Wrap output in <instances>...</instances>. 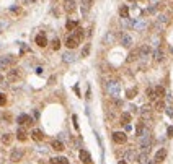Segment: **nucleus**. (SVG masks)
I'll return each mask as SVG.
<instances>
[{"label": "nucleus", "mask_w": 173, "mask_h": 164, "mask_svg": "<svg viewBox=\"0 0 173 164\" xmlns=\"http://www.w3.org/2000/svg\"><path fill=\"white\" fill-rule=\"evenodd\" d=\"M106 91H108V94L111 96V98H118L121 93V83L116 80H111L106 83Z\"/></svg>", "instance_id": "obj_1"}, {"label": "nucleus", "mask_w": 173, "mask_h": 164, "mask_svg": "<svg viewBox=\"0 0 173 164\" xmlns=\"http://www.w3.org/2000/svg\"><path fill=\"white\" fill-rule=\"evenodd\" d=\"M167 25H168V18L165 16V15H159V18L155 20V25H154V28H155L157 33L163 31V29L167 28Z\"/></svg>", "instance_id": "obj_2"}, {"label": "nucleus", "mask_w": 173, "mask_h": 164, "mask_svg": "<svg viewBox=\"0 0 173 164\" xmlns=\"http://www.w3.org/2000/svg\"><path fill=\"white\" fill-rule=\"evenodd\" d=\"M139 143H141V148L144 151H149V148L152 146V135L150 133H145L139 138Z\"/></svg>", "instance_id": "obj_3"}, {"label": "nucleus", "mask_w": 173, "mask_h": 164, "mask_svg": "<svg viewBox=\"0 0 173 164\" xmlns=\"http://www.w3.org/2000/svg\"><path fill=\"white\" fill-rule=\"evenodd\" d=\"M17 57L15 55H2L0 57V70H7L11 63H15Z\"/></svg>", "instance_id": "obj_4"}, {"label": "nucleus", "mask_w": 173, "mask_h": 164, "mask_svg": "<svg viewBox=\"0 0 173 164\" xmlns=\"http://www.w3.org/2000/svg\"><path fill=\"white\" fill-rule=\"evenodd\" d=\"M23 154H25L23 148H13L11 153H10V161H11V163H18V161H21Z\"/></svg>", "instance_id": "obj_5"}, {"label": "nucleus", "mask_w": 173, "mask_h": 164, "mask_svg": "<svg viewBox=\"0 0 173 164\" xmlns=\"http://www.w3.org/2000/svg\"><path fill=\"white\" fill-rule=\"evenodd\" d=\"M141 119L149 122V120H152V107L150 106H142L141 107Z\"/></svg>", "instance_id": "obj_6"}, {"label": "nucleus", "mask_w": 173, "mask_h": 164, "mask_svg": "<svg viewBox=\"0 0 173 164\" xmlns=\"http://www.w3.org/2000/svg\"><path fill=\"white\" fill-rule=\"evenodd\" d=\"M147 26H149V23H147L145 18H137V20H134V23H132V28H134L136 31H144Z\"/></svg>", "instance_id": "obj_7"}, {"label": "nucleus", "mask_w": 173, "mask_h": 164, "mask_svg": "<svg viewBox=\"0 0 173 164\" xmlns=\"http://www.w3.org/2000/svg\"><path fill=\"white\" fill-rule=\"evenodd\" d=\"M62 8H64L65 13H74V11L77 10V4H75V0H64Z\"/></svg>", "instance_id": "obj_8"}, {"label": "nucleus", "mask_w": 173, "mask_h": 164, "mask_svg": "<svg viewBox=\"0 0 173 164\" xmlns=\"http://www.w3.org/2000/svg\"><path fill=\"white\" fill-rule=\"evenodd\" d=\"M113 140H114V143H118V145H124L127 141L126 132H114L113 133Z\"/></svg>", "instance_id": "obj_9"}, {"label": "nucleus", "mask_w": 173, "mask_h": 164, "mask_svg": "<svg viewBox=\"0 0 173 164\" xmlns=\"http://www.w3.org/2000/svg\"><path fill=\"white\" fill-rule=\"evenodd\" d=\"M7 78H8V81H10V83H15V81H18L21 78V72L18 68H13V70H10V72H8Z\"/></svg>", "instance_id": "obj_10"}, {"label": "nucleus", "mask_w": 173, "mask_h": 164, "mask_svg": "<svg viewBox=\"0 0 173 164\" xmlns=\"http://www.w3.org/2000/svg\"><path fill=\"white\" fill-rule=\"evenodd\" d=\"M78 158H80V161L83 164H92V156H90V153L87 150H80V151H78Z\"/></svg>", "instance_id": "obj_11"}, {"label": "nucleus", "mask_w": 173, "mask_h": 164, "mask_svg": "<svg viewBox=\"0 0 173 164\" xmlns=\"http://www.w3.org/2000/svg\"><path fill=\"white\" fill-rule=\"evenodd\" d=\"M114 42H116V34H114L113 31H108L105 34V38H103V44L111 45V44H114Z\"/></svg>", "instance_id": "obj_12"}, {"label": "nucleus", "mask_w": 173, "mask_h": 164, "mask_svg": "<svg viewBox=\"0 0 173 164\" xmlns=\"http://www.w3.org/2000/svg\"><path fill=\"white\" fill-rule=\"evenodd\" d=\"M78 44H80V41L75 38V34H70L67 39H65V45H67L69 49H74V47H77Z\"/></svg>", "instance_id": "obj_13"}, {"label": "nucleus", "mask_w": 173, "mask_h": 164, "mask_svg": "<svg viewBox=\"0 0 173 164\" xmlns=\"http://www.w3.org/2000/svg\"><path fill=\"white\" fill-rule=\"evenodd\" d=\"M17 122L20 124V125H31V124H33V119L29 117L28 114H21V115H18Z\"/></svg>", "instance_id": "obj_14"}, {"label": "nucleus", "mask_w": 173, "mask_h": 164, "mask_svg": "<svg viewBox=\"0 0 173 164\" xmlns=\"http://www.w3.org/2000/svg\"><path fill=\"white\" fill-rule=\"evenodd\" d=\"M139 54H141L142 59H145V57H150V54H152V47L149 44H144L142 47H139Z\"/></svg>", "instance_id": "obj_15"}, {"label": "nucleus", "mask_w": 173, "mask_h": 164, "mask_svg": "<svg viewBox=\"0 0 173 164\" xmlns=\"http://www.w3.org/2000/svg\"><path fill=\"white\" fill-rule=\"evenodd\" d=\"M34 42L39 45V47H46V45H47V39H46V36H44V33H39V34L34 38Z\"/></svg>", "instance_id": "obj_16"}, {"label": "nucleus", "mask_w": 173, "mask_h": 164, "mask_svg": "<svg viewBox=\"0 0 173 164\" xmlns=\"http://www.w3.org/2000/svg\"><path fill=\"white\" fill-rule=\"evenodd\" d=\"M165 158H167V150H165V148H160V150L155 153V158H154V161L159 164V163H162Z\"/></svg>", "instance_id": "obj_17"}, {"label": "nucleus", "mask_w": 173, "mask_h": 164, "mask_svg": "<svg viewBox=\"0 0 173 164\" xmlns=\"http://www.w3.org/2000/svg\"><path fill=\"white\" fill-rule=\"evenodd\" d=\"M132 38L129 34H127V33H123V36H121V44L124 45V47H131L132 45Z\"/></svg>", "instance_id": "obj_18"}, {"label": "nucleus", "mask_w": 173, "mask_h": 164, "mask_svg": "<svg viewBox=\"0 0 173 164\" xmlns=\"http://www.w3.org/2000/svg\"><path fill=\"white\" fill-rule=\"evenodd\" d=\"M152 57H154V60H155V62H162V60L165 59V54H163V50L160 49V47H157V49L152 52Z\"/></svg>", "instance_id": "obj_19"}, {"label": "nucleus", "mask_w": 173, "mask_h": 164, "mask_svg": "<svg viewBox=\"0 0 173 164\" xmlns=\"http://www.w3.org/2000/svg\"><path fill=\"white\" fill-rule=\"evenodd\" d=\"M74 60H75V54L72 52V50L64 52V55H62V62H64V63H72Z\"/></svg>", "instance_id": "obj_20"}, {"label": "nucleus", "mask_w": 173, "mask_h": 164, "mask_svg": "<svg viewBox=\"0 0 173 164\" xmlns=\"http://www.w3.org/2000/svg\"><path fill=\"white\" fill-rule=\"evenodd\" d=\"M51 148H52V150H56V151H64V143L62 141H60V140H52V141H51Z\"/></svg>", "instance_id": "obj_21"}, {"label": "nucleus", "mask_w": 173, "mask_h": 164, "mask_svg": "<svg viewBox=\"0 0 173 164\" xmlns=\"http://www.w3.org/2000/svg\"><path fill=\"white\" fill-rule=\"evenodd\" d=\"M17 138L20 140V141H26V138H28V133H26V130L23 129V127H20V129L17 130Z\"/></svg>", "instance_id": "obj_22"}, {"label": "nucleus", "mask_w": 173, "mask_h": 164, "mask_svg": "<svg viewBox=\"0 0 173 164\" xmlns=\"http://www.w3.org/2000/svg\"><path fill=\"white\" fill-rule=\"evenodd\" d=\"M31 138L34 140V141H41V140L44 138V135H42V132H41V130L34 129V130L31 132Z\"/></svg>", "instance_id": "obj_23"}, {"label": "nucleus", "mask_w": 173, "mask_h": 164, "mask_svg": "<svg viewBox=\"0 0 173 164\" xmlns=\"http://www.w3.org/2000/svg\"><path fill=\"white\" fill-rule=\"evenodd\" d=\"M137 163L139 164H147L149 163V153L147 151H142L141 154L137 156Z\"/></svg>", "instance_id": "obj_24"}, {"label": "nucleus", "mask_w": 173, "mask_h": 164, "mask_svg": "<svg viewBox=\"0 0 173 164\" xmlns=\"http://www.w3.org/2000/svg\"><path fill=\"white\" fill-rule=\"evenodd\" d=\"M136 158H137V154H136L134 150H127L124 153V161H134Z\"/></svg>", "instance_id": "obj_25"}, {"label": "nucleus", "mask_w": 173, "mask_h": 164, "mask_svg": "<svg viewBox=\"0 0 173 164\" xmlns=\"http://www.w3.org/2000/svg\"><path fill=\"white\" fill-rule=\"evenodd\" d=\"M129 13H131V11H129V7H127V5H121L119 7V16L121 18H129Z\"/></svg>", "instance_id": "obj_26"}, {"label": "nucleus", "mask_w": 173, "mask_h": 164, "mask_svg": "<svg viewBox=\"0 0 173 164\" xmlns=\"http://www.w3.org/2000/svg\"><path fill=\"white\" fill-rule=\"evenodd\" d=\"M152 109H155V111H163V109H165V102H163V99H155Z\"/></svg>", "instance_id": "obj_27"}, {"label": "nucleus", "mask_w": 173, "mask_h": 164, "mask_svg": "<svg viewBox=\"0 0 173 164\" xmlns=\"http://www.w3.org/2000/svg\"><path fill=\"white\" fill-rule=\"evenodd\" d=\"M51 164H69V159H67V158H64V156L51 158Z\"/></svg>", "instance_id": "obj_28"}, {"label": "nucleus", "mask_w": 173, "mask_h": 164, "mask_svg": "<svg viewBox=\"0 0 173 164\" xmlns=\"http://www.w3.org/2000/svg\"><path fill=\"white\" fill-rule=\"evenodd\" d=\"M131 119H132V115L129 114V112H123V115H121V124H123V125H127V124L131 122Z\"/></svg>", "instance_id": "obj_29"}, {"label": "nucleus", "mask_w": 173, "mask_h": 164, "mask_svg": "<svg viewBox=\"0 0 173 164\" xmlns=\"http://www.w3.org/2000/svg\"><path fill=\"white\" fill-rule=\"evenodd\" d=\"M139 57H141V54H139V49H134L129 55H127V62H134V60H137Z\"/></svg>", "instance_id": "obj_30"}, {"label": "nucleus", "mask_w": 173, "mask_h": 164, "mask_svg": "<svg viewBox=\"0 0 173 164\" xmlns=\"http://www.w3.org/2000/svg\"><path fill=\"white\" fill-rule=\"evenodd\" d=\"M11 140H13V135H11V133H4V135H2V143L4 145H11Z\"/></svg>", "instance_id": "obj_31"}, {"label": "nucleus", "mask_w": 173, "mask_h": 164, "mask_svg": "<svg viewBox=\"0 0 173 164\" xmlns=\"http://www.w3.org/2000/svg\"><path fill=\"white\" fill-rule=\"evenodd\" d=\"M93 4H95V0H82V10L87 11L88 8H92Z\"/></svg>", "instance_id": "obj_32"}, {"label": "nucleus", "mask_w": 173, "mask_h": 164, "mask_svg": "<svg viewBox=\"0 0 173 164\" xmlns=\"http://www.w3.org/2000/svg\"><path fill=\"white\" fill-rule=\"evenodd\" d=\"M65 28H67V31H75V29L78 28V23L77 21H67V23H65Z\"/></svg>", "instance_id": "obj_33"}, {"label": "nucleus", "mask_w": 173, "mask_h": 164, "mask_svg": "<svg viewBox=\"0 0 173 164\" xmlns=\"http://www.w3.org/2000/svg\"><path fill=\"white\" fill-rule=\"evenodd\" d=\"M137 96V88H131V89L126 91V98L127 99H134Z\"/></svg>", "instance_id": "obj_34"}, {"label": "nucleus", "mask_w": 173, "mask_h": 164, "mask_svg": "<svg viewBox=\"0 0 173 164\" xmlns=\"http://www.w3.org/2000/svg\"><path fill=\"white\" fill-rule=\"evenodd\" d=\"M155 96H157V99H163V96H165L163 86H155Z\"/></svg>", "instance_id": "obj_35"}, {"label": "nucleus", "mask_w": 173, "mask_h": 164, "mask_svg": "<svg viewBox=\"0 0 173 164\" xmlns=\"http://www.w3.org/2000/svg\"><path fill=\"white\" fill-rule=\"evenodd\" d=\"M145 94H147L149 99H152V101H155V99H157V96H155V88H147Z\"/></svg>", "instance_id": "obj_36"}, {"label": "nucleus", "mask_w": 173, "mask_h": 164, "mask_svg": "<svg viewBox=\"0 0 173 164\" xmlns=\"http://www.w3.org/2000/svg\"><path fill=\"white\" fill-rule=\"evenodd\" d=\"M90 50H92V45H90V44H85L83 49H82V57H88Z\"/></svg>", "instance_id": "obj_37"}, {"label": "nucleus", "mask_w": 173, "mask_h": 164, "mask_svg": "<svg viewBox=\"0 0 173 164\" xmlns=\"http://www.w3.org/2000/svg\"><path fill=\"white\" fill-rule=\"evenodd\" d=\"M132 23H134V21H131L129 18H121V25L126 26V28H132Z\"/></svg>", "instance_id": "obj_38"}, {"label": "nucleus", "mask_w": 173, "mask_h": 164, "mask_svg": "<svg viewBox=\"0 0 173 164\" xmlns=\"http://www.w3.org/2000/svg\"><path fill=\"white\" fill-rule=\"evenodd\" d=\"M74 34H75V38H77L78 41H82V39H83V36H85V34H83V29H82V28H77Z\"/></svg>", "instance_id": "obj_39"}, {"label": "nucleus", "mask_w": 173, "mask_h": 164, "mask_svg": "<svg viewBox=\"0 0 173 164\" xmlns=\"http://www.w3.org/2000/svg\"><path fill=\"white\" fill-rule=\"evenodd\" d=\"M52 49L54 50H59L60 49V41H59V39H52Z\"/></svg>", "instance_id": "obj_40"}, {"label": "nucleus", "mask_w": 173, "mask_h": 164, "mask_svg": "<svg viewBox=\"0 0 173 164\" xmlns=\"http://www.w3.org/2000/svg\"><path fill=\"white\" fill-rule=\"evenodd\" d=\"M5 104H7V96L4 93H0V107H4Z\"/></svg>", "instance_id": "obj_41"}, {"label": "nucleus", "mask_w": 173, "mask_h": 164, "mask_svg": "<svg viewBox=\"0 0 173 164\" xmlns=\"http://www.w3.org/2000/svg\"><path fill=\"white\" fill-rule=\"evenodd\" d=\"M25 52H29V47L28 45H25V44H21V49H20V55H23Z\"/></svg>", "instance_id": "obj_42"}, {"label": "nucleus", "mask_w": 173, "mask_h": 164, "mask_svg": "<svg viewBox=\"0 0 173 164\" xmlns=\"http://www.w3.org/2000/svg\"><path fill=\"white\" fill-rule=\"evenodd\" d=\"M5 28H8V21H0V33L4 31Z\"/></svg>", "instance_id": "obj_43"}, {"label": "nucleus", "mask_w": 173, "mask_h": 164, "mask_svg": "<svg viewBox=\"0 0 173 164\" xmlns=\"http://www.w3.org/2000/svg\"><path fill=\"white\" fill-rule=\"evenodd\" d=\"M149 4L155 7V5H159V4H160V0H149Z\"/></svg>", "instance_id": "obj_44"}, {"label": "nucleus", "mask_w": 173, "mask_h": 164, "mask_svg": "<svg viewBox=\"0 0 173 164\" xmlns=\"http://www.w3.org/2000/svg\"><path fill=\"white\" fill-rule=\"evenodd\" d=\"M4 119L7 120V122H11V115L10 114H4Z\"/></svg>", "instance_id": "obj_45"}, {"label": "nucleus", "mask_w": 173, "mask_h": 164, "mask_svg": "<svg viewBox=\"0 0 173 164\" xmlns=\"http://www.w3.org/2000/svg\"><path fill=\"white\" fill-rule=\"evenodd\" d=\"M167 133H168V136H173V127H168V130H167Z\"/></svg>", "instance_id": "obj_46"}, {"label": "nucleus", "mask_w": 173, "mask_h": 164, "mask_svg": "<svg viewBox=\"0 0 173 164\" xmlns=\"http://www.w3.org/2000/svg\"><path fill=\"white\" fill-rule=\"evenodd\" d=\"M167 96V101L168 102H173V94H165Z\"/></svg>", "instance_id": "obj_47"}, {"label": "nucleus", "mask_w": 173, "mask_h": 164, "mask_svg": "<svg viewBox=\"0 0 173 164\" xmlns=\"http://www.w3.org/2000/svg\"><path fill=\"white\" fill-rule=\"evenodd\" d=\"M167 114H168L170 117H173V111H172V109H167Z\"/></svg>", "instance_id": "obj_48"}, {"label": "nucleus", "mask_w": 173, "mask_h": 164, "mask_svg": "<svg viewBox=\"0 0 173 164\" xmlns=\"http://www.w3.org/2000/svg\"><path fill=\"white\" fill-rule=\"evenodd\" d=\"M36 73H38V75L42 73V68H41V67H39V68H36Z\"/></svg>", "instance_id": "obj_49"}, {"label": "nucleus", "mask_w": 173, "mask_h": 164, "mask_svg": "<svg viewBox=\"0 0 173 164\" xmlns=\"http://www.w3.org/2000/svg\"><path fill=\"white\" fill-rule=\"evenodd\" d=\"M118 164H127V161H124V159H121V161H118Z\"/></svg>", "instance_id": "obj_50"}, {"label": "nucleus", "mask_w": 173, "mask_h": 164, "mask_svg": "<svg viewBox=\"0 0 173 164\" xmlns=\"http://www.w3.org/2000/svg\"><path fill=\"white\" fill-rule=\"evenodd\" d=\"M4 83V75H0V84Z\"/></svg>", "instance_id": "obj_51"}, {"label": "nucleus", "mask_w": 173, "mask_h": 164, "mask_svg": "<svg viewBox=\"0 0 173 164\" xmlns=\"http://www.w3.org/2000/svg\"><path fill=\"white\" fill-rule=\"evenodd\" d=\"M129 2H137V0H129Z\"/></svg>", "instance_id": "obj_52"}, {"label": "nucleus", "mask_w": 173, "mask_h": 164, "mask_svg": "<svg viewBox=\"0 0 173 164\" xmlns=\"http://www.w3.org/2000/svg\"><path fill=\"white\" fill-rule=\"evenodd\" d=\"M150 164H157V163H155V161H154V163H150Z\"/></svg>", "instance_id": "obj_53"}, {"label": "nucleus", "mask_w": 173, "mask_h": 164, "mask_svg": "<svg viewBox=\"0 0 173 164\" xmlns=\"http://www.w3.org/2000/svg\"><path fill=\"white\" fill-rule=\"evenodd\" d=\"M170 50H172V54H173V47H172V49H170Z\"/></svg>", "instance_id": "obj_54"}, {"label": "nucleus", "mask_w": 173, "mask_h": 164, "mask_svg": "<svg viewBox=\"0 0 173 164\" xmlns=\"http://www.w3.org/2000/svg\"><path fill=\"white\" fill-rule=\"evenodd\" d=\"M31 2H38V0H31Z\"/></svg>", "instance_id": "obj_55"}]
</instances>
